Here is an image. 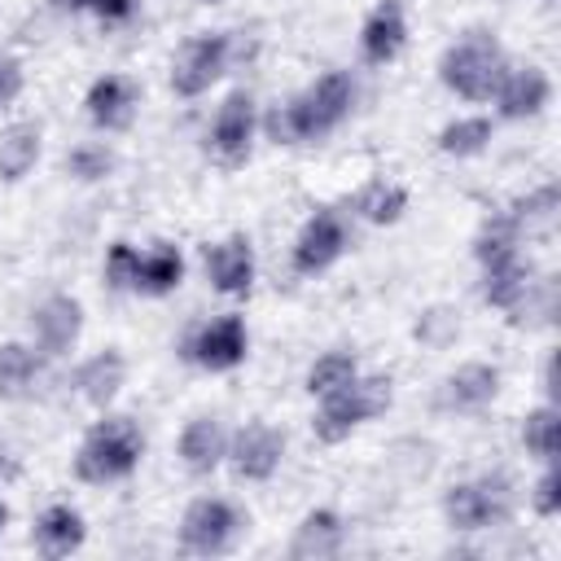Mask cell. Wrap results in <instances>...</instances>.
Masks as SVG:
<instances>
[{"label":"cell","instance_id":"cell-1","mask_svg":"<svg viewBox=\"0 0 561 561\" xmlns=\"http://www.w3.org/2000/svg\"><path fill=\"white\" fill-rule=\"evenodd\" d=\"M355 101H359V83L351 70L342 66H329L324 75H316L307 88H298L294 96L276 101L259 131L272 140V145H285V149H311V145H324L351 114H355Z\"/></svg>","mask_w":561,"mask_h":561},{"label":"cell","instance_id":"cell-2","mask_svg":"<svg viewBox=\"0 0 561 561\" xmlns=\"http://www.w3.org/2000/svg\"><path fill=\"white\" fill-rule=\"evenodd\" d=\"M145 430L136 416L127 412H96V421L83 430L75 456H70V473L83 482V486H118L127 478H136L140 460H145Z\"/></svg>","mask_w":561,"mask_h":561},{"label":"cell","instance_id":"cell-3","mask_svg":"<svg viewBox=\"0 0 561 561\" xmlns=\"http://www.w3.org/2000/svg\"><path fill=\"white\" fill-rule=\"evenodd\" d=\"M508 61H513V57H508V48L500 44L495 31L469 26V31H460V35L438 53V66H434V70H438V83H443L456 101H465V105H486Z\"/></svg>","mask_w":561,"mask_h":561},{"label":"cell","instance_id":"cell-4","mask_svg":"<svg viewBox=\"0 0 561 561\" xmlns=\"http://www.w3.org/2000/svg\"><path fill=\"white\" fill-rule=\"evenodd\" d=\"M311 434L316 443L324 447H337L346 443L351 434H359L364 425H373L377 416H386L394 408V377L390 373H364L355 381H346L342 390L333 394H320L311 399Z\"/></svg>","mask_w":561,"mask_h":561},{"label":"cell","instance_id":"cell-5","mask_svg":"<svg viewBox=\"0 0 561 561\" xmlns=\"http://www.w3.org/2000/svg\"><path fill=\"white\" fill-rule=\"evenodd\" d=\"M438 508H443V522L451 535H486V530H500L513 522L517 486L504 469H486L473 478H456L443 491Z\"/></svg>","mask_w":561,"mask_h":561},{"label":"cell","instance_id":"cell-6","mask_svg":"<svg viewBox=\"0 0 561 561\" xmlns=\"http://www.w3.org/2000/svg\"><path fill=\"white\" fill-rule=\"evenodd\" d=\"M175 535L188 557H228L250 535V513L232 495H193L180 513Z\"/></svg>","mask_w":561,"mask_h":561},{"label":"cell","instance_id":"cell-7","mask_svg":"<svg viewBox=\"0 0 561 561\" xmlns=\"http://www.w3.org/2000/svg\"><path fill=\"white\" fill-rule=\"evenodd\" d=\"M355 245V228H351V210L346 206H316L294 241H289V272L302 280H316L324 272H333Z\"/></svg>","mask_w":561,"mask_h":561},{"label":"cell","instance_id":"cell-8","mask_svg":"<svg viewBox=\"0 0 561 561\" xmlns=\"http://www.w3.org/2000/svg\"><path fill=\"white\" fill-rule=\"evenodd\" d=\"M259 123H263V110H259V101H254L250 88L224 92V101L215 105V114L206 123V136H202L206 158L215 167H224V171L245 167L250 153H254V145H259V136H263Z\"/></svg>","mask_w":561,"mask_h":561},{"label":"cell","instance_id":"cell-9","mask_svg":"<svg viewBox=\"0 0 561 561\" xmlns=\"http://www.w3.org/2000/svg\"><path fill=\"white\" fill-rule=\"evenodd\" d=\"M180 359L202 368V373H237L250 359V324L241 311H219L184 329L180 337Z\"/></svg>","mask_w":561,"mask_h":561},{"label":"cell","instance_id":"cell-10","mask_svg":"<svg viewBox=\"0 0 561 561\" xmlns=\"http://www.w3.org/2000/svg\"><path fill=\"white\" fill-rule=\"evenodd\" d=\"M289 456V434L280 425H272L267 416H250L237 430H228V456L224 469L245 482V486H263L285 469Z\"/></svg>","mask_w":561,"mask_h":561},{"label":"cell","instance_id":"cell-11","mask_svg":"<svg viewBox=\"0 0 561 561\" xmlns=\"http://www.w3.org/2000/svg\"><path fill=\"white\" fill-rule=\"evenodd\" d=\"M232 70V31H193L171 57V92L180 101H202Z\"/></svg>","mask_w":561,"mask_h":561},{"label":"cell","instance_id":"cell-12","mask_svg":"<svg viewBox=\"0 0 561 561\" xmlns=\"http://www.w3.org/2000/svg\"><path fill=\"white\" fill-rule=\"evenodd\" d=\"M83 324H88V311H83V298L79 294H66V289H53L44 298L31 302L26 311V337L35 342V351L53 364V359H66L79 337H83Z\"/></svg>","mask_w":561,"mask_h":561},{"label":"cell","instance_id":"cell-13","mask_svg":"<svg viewBox=\"0 0 561 561\" xmlns=\"http://www.w3.org/2000/svg\"><path fill=\"white\" fill-rule=\"evenodd\" d=\"M486 105L495 123H535L552 105V75L539 61H508Z\"/></svg>","mask_w":561,"mask_h":561},{"label":"cell","instance_id":"cell-14","mask_svg":"<svg viewBox=\"0 0 561 561\" xmlns=\"http://www.w3.org/2000/svg\"><path fill=\"white\" fill-rule=\"evenodd\" d=\"M202 276L219 298L245 302L259 285V254L245 232H224L202 250Z\"/></svg>","mask_w":561,"mask_h":561},{"label":"cell","instance_id":"cell-15","mask_svg":"<svg viewBox=\"0 0 561 561\" xmlns=\"http://www.w3.org/2000/svg\"><path fill=\"white\" fill-rule=\"evenodd\" d=\"M504 390V373L491 359H460L438 386H434V412L443 416H478L486 412Z\"/></svg>","mask_w":561,"mask_h":561},{"label":"cell","instance_id":"cell-16","mask_svg":"<svg viewBox=\"0 0 561 561\" xmlns=\"http://www.w3.org/2000/svg\"><path fill=\"white\" fill-rule=\"evenodd\" d=\"M140 114V83L123 70H105L83 88V118L101 136H123Z\"/></svg>","mask_w":561,"mask_h":561},{"label":"cell","instance_id":"cell-17","mask_svg":"<svg viewBox=\"0 0 561 561\" xmlns=\"http://www.w3.org/2000/svg\"><path fill=\"white\" fill-rule=\"evenodd\" d=\"M408 4L403 0H377L364 18H359V35H355V48H359V61L368 70H386L390 61L403 57L408 48Z\"/></svg>","mask_w":561,"mask_h":561},{"label":"cell","instance_id":"cell-18","mask_svg":"<svg viewBox=\"0 0 561 561\" xmlns=\"http://www.w3.org/2000/svg\"><path fill=\"white\" fill-rule=\"evenodd\" d=\"M346 543H351L346 513L333 508V504H316V508H307L294 522L289 543H285V557L289 561H333V557L346 552Z\"/></svg>","mask_w":561,"mask_h":561},{"label":"cell","instance_id":"cell-19","mask_svg":"<svg viewBox=\"0 0 561 561\" xmlns=\"http://www.w3.org/2000/svg\"><path fill=\"white\" fill-rule=\"evenodd\" d=\"M228 456V425L215 412H197L175 434V460L188 478H215Z\"/></svg>","mask_w":561,"mask_h":561},{"label":"cell","instance_id":"cell-20","mask_svg":"<svg viewBox=\"0 0 561 561\" xmlns=\"http://www.w3.org/2000/svg\"><path fill=\"white\" fill-rule=\"evenodd\" d=\"M127 355L118 351V346H101V351H92V355H83L79 364H75V373H70V390H75V399L79 403H88L92 412H105V408H114L118 403V394H123V386H127Z\"/></svg>","mask_w":561,"mask_h":561},{"label":"cell","instance_id":"cell-21","mask_svg":"<svg viewBox=\"0 0 561 561\" xmlns=\"http://www.w3.org/2000/svg\"><path fill=\"white\" fill-rule=\"evenodd\" d=\"M88 543V517L79 504L70 500H53L35 513L31 522V548L48 561H61V557H75L79 548Z\"/></svg>","mask_w":561,"mask_h":561},{"label":"cell","instance_id":"cell-22","mask_svg":"<svg viewBox=\"0 0 561 561\" xmlns=\"http://www.w3.org/2000/svg\"><path fill=\"white\" fill-rule=\"evenodd\" d=\"M535 276H539V267H535V259H530L526 250H522V254H508V259H500V263L478 267V298H482L491 311L513 316V311L522 307L526 289L535 285Z\"/></svg>","mask_w":561,"mask_h":561},{"label":"cell","instance_id":"cell-23","mask_svg":"<svg viewBox=\"0 0 561 561\" xmlns=\"http://www.w3.org/2000/svg\"><path fill=\"white\" fill-rule=\"evenodd\" d=\"M44 158V123L39 118H9L0 123V184H22L35 175Z\"/></svg>","mask_w":561,"mask_h":561},{"label":"cell","instance_id":"cell-24","mask_svg":"<svg viewBox=\"0 0 561 561\" xmlns=\"http://www.w3.org/2000/svg\"><path fill=\"white\" fill-rule=\"evenodd\" d=\"M408 188L399 184V180H390V175H368L355 193H351V202H346V210H351V219H359V224H368V228H394L403 215H408Z\"/></svg>","mask_w":561,"mask_h":561},{"label":"cell","instance_id":"cell-25","mask_svg":"<svg viewBox=\"0 0 561 561\" xmlns=\"http://www.w3.org/2000/svg\"><path fill=\"white\" fill-rule=\"evenodd\" d=\"M48 359L35 351L31 337H9L0 342V403H22L39 390Z\"/></svg>","mask_w":561,"mask_h":561},{"label":"cell","instance_id":"cell-26","mask_svg":"<svg viewBox=\"0 0 561 561\" xmlns=\"http://www.w3.org/2000/svg\"><path fill=\"white\" fill-rule=\"evenodd\" d=\"M188 276V259L175 241H153L140 250V267H136V285L131 294L140 298H171Z\"/></svg>","mask_w":561,"mask_h":561},{"label":"cell","instance_id":"cell-27","mask_svg":"<svg viewBox=\"0 0 561 561\" xmlns=\"http://www.w3.org/2000/svg\"><path fill=\"white\" fill-rule=\"evenodd\" d=\"M491 140H495V118L491 114H456L438 127L434 149L451 162H473L491 149Z\"/></svg>","mask_w":561,"mask_h":561},{"label":"cell","instance_id":"cell-28","mask_svg":"<svg viewBox=\"0 0 561 561\" xmlns=\"http://www.w3.org/2000/svg\"><path fill=\"white\" fill-rule=\"evenodd\" d=\"M526 245H530L526 232L517 228V219H513L508 206H504V210H491V215L478 219L473 241H469V254H473L478 267H486V263H500V259H508V254H522Z\"/></svg>","mask_w":561,"mask_h":561},{"label":"cell","instance_id":"cell-29","mask_svg":"<svg viewBox=\"0 0 561 561\" xmlns=\"http://www.w3.org/2000/svg\"><path fill=\"white\" fill-rule=\"evenodd\" d=\"M508 215L517 219V228L526 232V241L552 237L557 224H561V184H557V180H543V184L526 188L522 197L508 202Z\"/></svg>","mask_w":561,"mask_h":561},{"label":"cell","instance_id":"cell-30","mask_svg":"<svg viewBox=\"0 0 561 561\" xmlns=\"http://www.w3.org/2000/svg\"><path fill=\"white\" fill-rule=\"evenodd\" d=\"M517 438H522V447H526V456H530L535 465L561 460V408H557L552 399H543V403L526 408Z\"/></svg>","mask_w":561,"mask_h":561},{"label":"cell","instance_id":"cell-31","mask_svg":"<svg viewBox=\"0 0 561 561\" xmlns=\"http://www.w3.org/2000/svg\"><path fill=\"white\" fill-rule=\"evenodd\" d=\"M359 355L351 351V346H324L311 364H307V373H302V390H307V399H320V394H333V390H342L346 381H355L359 377Z\"/></svg>","mask_w":561,"mask_h":561},{"label":"cell","instance_id":"cell-32","mask_svg":"<svg viewBox=\"0 0 561 561\" xmlns=\"http://www.w3.org/2000/svg\"><path fill=\"white\" fill-rule=\"evenodd\" d=\"M61 171L75 184H105L118 171V149L110 140H79V145L66 149Z\"/></svg>","mask_w":561,"mask_h":561},{"label":"cell","instance_id":"cell-33","mask_svg":"<svg viewBox=\"0 0 561 561\" xmlns=\"http://www.w3.org/2000/svg\"><path fill=\"white\" fill-rule=\"evenodd\" d=\"M412 337H416L425 351H447V346L460 337V311L447 307V302H430L425 311H416Z\"/></svg>","mask_w":561,"mask_h":561},{"label":"cell","instance_id":"cell-34","mask_svg":"<svg viewBox=\"0 0 561 561\" xmlns=\"http://www.w3.org/2000/svg\"><path fill=\"white\" fill-rule=\"evenodd\" d=\"M136 267H140V245L127 241V237H114V241L105 245V259H101V285H105L110 294H131Z\"/></svg>","mask_w":561,"mask_h":561},{"label":"cell","instance_id":"cell-35","mask_svg":"<svg viewBox=\"0 0 561 561\" xmlns=\"http://www.w3.org/2000/svg\"><path fill=\"white\" fill-rule=\"evenodd\" d=\"M526 500H530V513H535V517H543V522L561 517V460L539 465V478L530 482Z\"/></svg>","mask_w":561,"mask_h":561},{"label":"cell","instance_id":"cell-36","mask_svg":"<svg viewBox=\"0 0 561 561\" xmlns=\"http://www.w3.org/2000/svg\"><path fill=\"white\" fill-rule=\"evenodd\" d=\"M22 88H26V70H22V61L9 57V53H0V118L13 110V101L22 96Z\"/></svg>","mask_w":561,"mask_h":561},{"label":"cell","instance_id":"cell-37","mask_svg":"<svg viewBox=\"0 0 561 561\" xmlns=\"http://www.w3.org/2000/svg\"><path fill=\"white\" fill-rule=\"evenodd\" d=\"M136 9H140V0H92V18L101 22V26H127L131 18H136Z\"/></svg>","mask_w":561,"mask_h":561},{"label":"cell","instance_id":"cell-38","mask_svg":"<svg viewBox=\"0 0 561 561\" xmlns=\"http://www.w3.org/2000/svg\"><path fill=\"white\" fill-rule=\"evenodd\" d=\"M543 394L557 403V351H548V359H543Z\"/></svg>","mask_w":561,"mask_h":561},{"label":"cell","instance_id":"cell-39","mask_svg":"<svg viewBox=\"0 0 561 561\" xmlns=\"http://www.w3.org/2000/svg\"><path fill=\"white\" fill-rule=\"evenodd\" d=\"M53 9H61V13H88L92 0H53Z\"/></svg>","mask_w":561,"mask_h":561},{"label":"cell","instance_id":"cell-40","mask_svg":"<svg viewBox=\"0 0 561 561\" xmlns=\"http://www.w3.org/2000/svg\"><path fill=\"white\" fill-rule=\"evenodd\" d=\"M9 522H13V508L0 500V539H4V530H9Z\"/></svg>","mask_w":561,"mask_h":561},{"label":"cell","instance_id":"cell-41","mask_svg":"<svg viewBox=\"0 0 561 561\" xmlns=\"http://www.w3.org/2000/svg\"><path fill=\"white\" fill-rule=\"evenodd\" d=\"M197 4H228V0H197Z\"/></svg>","mask_w":561,"mask_h":561}]
</instances>
